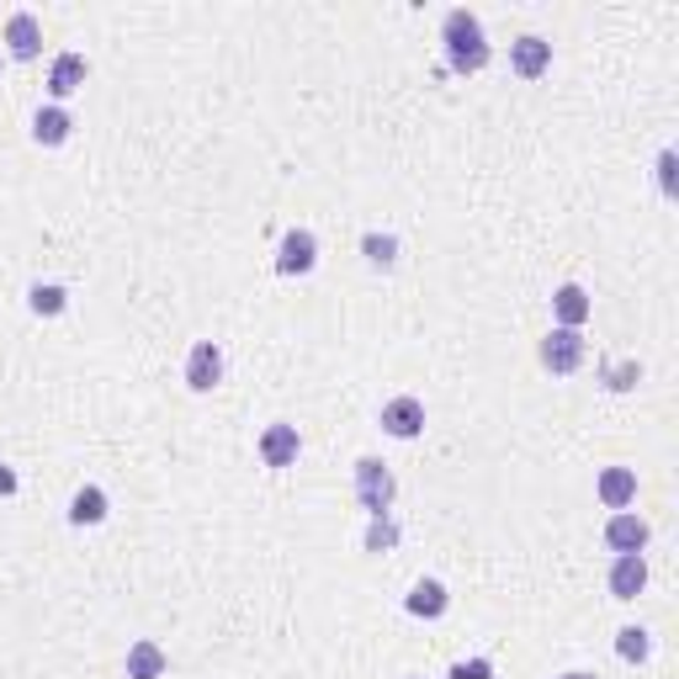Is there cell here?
Masks as SVG:
<instances>
[{
	"label": "cell",
	"mask_w": 679,
	"mask_h": 679,
	"mask_svg": "<svg viewBox=\"0 0 679 679\" xmlns=\"http://www.w3.org/2000/svg\"><path fill=\"white\" fill-rule=\"evenodd\" d=\"M440 43H446V70H457V74H478V70H488V59H494L484 22H478V11H467V6L446 11Z\"/></svg>",
	"instance_id": "6da1fadb"
},
{
	"label": "cell",
	"mask_w": 679,
	"mask_h": 679,
	"mask_svg": "<svg viewBox=\"0 0 679 679\" xmlns=\"http://www.w3.org/2000/svg\"><path fill=\"white\" fill-rule=\"evenodd\" d=\"M393 494H398V478H393L388 462H377V457L356 462V499H362L366 515H388Z\"/></svg>",
	"instance_id": "7a4b0ae2"
},
{
	"label": "cell",
	"mask_w": 679,
	"mask_h": 679,
	"mask_svg": "<svg viewBox=\"0 0 679 679\" xmlns=\"http://www.w3.org/2000/svg\"><path fill=\"white\" fill-rule=\"evenodd\" d=\"M541 366L553 372V377H568V372H579L584 356H589V340H584V330H553V335L541 340Z\"/></svg>",
	"instance_id": "3957f363"
},
{
	"label": "cell",
	"mask_w": 679,
	"mask_h": 679,
	"mask_svg": "<svg viewBox=\"0 0 679 679\" xmlns=\"http://www.w3.org/2000/svg\"><path fill=\"white\" fill-rule=\"evenodd\" d=\"M318 266V240L314 229H287L276 244V276H308Z\"/></svg>",
	"instance_id": "277c9868"
},
{
	"label": "cell",
	"mask_w": 679,
	"mask_h": 679,
	"mask_svg": "<svg viewBox=\"0 0 679 679\" xmlns=\"http://www.w3.org/2000/svg\"><path fill=\"white\" fill-rule=\"evenodd\" d=\"M377 425H383V436H393V440L425 436V404H419L414 393H398V398H388V404H383Z\"/></svg>",
	"instance_id": "5b68a950"
},
{
	"label": "cell",
	"mask_w": 679,
	"mask_h": 679,
	"mask_svg": "<svg viewBox=\"0 0 679 679\" xmlns=\"http://www.w3.org/2000/svg\"><path fill=\"white\" fill-rule=\"evenodd\" d=\"M509 70L520 74V80H541V74L553 70V43L541 32H520L509 43Z\"/></svg>",
	"instance_id": "8992f818"
},
{
	"label": "cell",
	"mask_w": 679,
	"mask_h": 679,
	"mask_svg": "<svg viewBox=\"0 0 679 679\" xmlns=\"http://www.w3.org/2000/svg\"><path fill=\"white\" fill-rule=\"evenodd\" d=\"M653 541V526L642 520V515H631V509H616L606 520V547L621 558V553H642Z\"/></svg>",
	"instance_id": "52a82bcc"
},
{
	"label": "cell",
	"mask_w": 679,
	"mask_h": 679,
	"mask_svg": "<svg viewBox=\"0 0 679 679\" xmlns=\"http://www.w3.org/2000/svg\"><path fill=\"white\" fill-rule=\"evenodd\" d=\"M223 383V351L213 340H196L192 356H186V388L192 393H213Z\"/></svg>",
	"instance_id": "ba28073f"
},
{
	"label": "cell",
	"mask_w": 679,
	"mask_h": 679,
	"mask_svg": "<svg viewBox=\"0 0 679 679\" xmlns=\"http://www.w3.org/2000/svg\"><path fill=\"white\" fill-rule=\"evenodd\" d=\"M85 74H91V64H85V53H74V49H64V53H53V64H49V97L64 107V101L85 85Z\"/></svg>",
	"instance_id": "9c48e42d"
},
{
	"label": "cell",
	"mask_w": 679,
	"mask_h": 679,
	"mask_svg": "<svg viewBox=\"0 0 679 679\" xmlns=\"http://www.w3.org/2000/svg\"><path fill=\"white\" fill-rule=\"evenodd\" d=\"M6 53L22 59V64L43 53V22H38L32 11H11V17H6Z\"/></svg>",
	"instance_id": "30bf717a"
},
{
	"label": "cell",
	"mask_w": 679,
	"mask_h": 679,
	"mask_svg": "<svg viewBox=\"0 0 679 679\" xmlns=\"http://www.w3.org/2000/svg\"><path fill=\"white\" fill-rule=\"evenodd\" d=\"M642 589H648V558L642 553H621L610 563V595L616 600H637Z\"/></svg>",
	"instance_id": "8fae6325"
},
{
	"label": "cell",
	"mask_w": 679,
	"mask_h": 679,
	"mask_svg": "<svg viewBox=\"0 0 679 679\" xmlns=\"http://www.w3.org/2000/svg\"><path fill=\"white\" fill-rule=\"evenodd\" d=\"M70 133H74L70 107H59V101H49V107H38V112H32V144L59 149L64 139H70Z\"/></svg>",
	"instance_id": "7c38bea8"
},
{
	"label": "cell",
	"mask_w": 679,
	"mask_h": 679,
	"mask_svg": "<svg viewBox=\"0 0 679 679\" xmlns=\"http://www.w3.org/2000/svg\"><path fill=\"white\" fill-rule=\"evenodd\" d=\"M297 452H303L297 425H266V430H261V462H266V467H292Z\"/></svg>",
	"instance_id": "4fadbf2b"
},
{
	"label": "cell",
	"mask_w": 679,
	"mask_h": 679,
	"mask_svg": "<svg viewBox=\"0 0 679 679\" xmlns=\"http://www.w3.org/2000/svg\"><path fill=\"white\" fill-rule=\"evenodd\" d=\"M404 610L419 616V621H440V616L452 610V595H446V584L440 579H419L409 595H404Z\"/></svg>",
	"instance_id": "5bb4252c"
},
{
	"label": "cell",
	"mask_w": 679,
	"mask_h": 679,
	"mask_svg": "<svg viewBox=\"0 0 679 679\" xmlns=\"http://www.w3.org/2000/svg\"><path fill=\"white\" fill-rule=\"evenodd\" d=\"M553 314H558V330H584V318L595 314V303H589V292L579 282H563L553 292Z\"/></svg>",
	"instance_id": "9a60e30c"
},
{
	"label": "cell",
	"mask_w": 679,
	"mask_h": 679,
	"mask_svg": "<svg viewBox=\"0 0 679 679\" xmlns=\"http://www.w3.org/2000/svg\"><path fill=\"white\" fill-rule=\"evenodd\" d=\"M595 494H600L606 509H631L637 505V473H631V467H606L600 484H595Z\"/></svg>",
	"instance_id": "2e32d148"
},
{
	"label": "cell",
	"mask_w": 679,
	"mask_h": 679,
	"mask_svg": "<svg viewBox=\"0 0 679 679\" xmlns=\"http://www.w3.org/2000/svg\"><path fill=\"white\" fill-rule=\"evenodd\" d=\"M165 648L154 642V637H139L133 648H128V679H160L165 675Z\"/></svg>",
	"instance_id": "e0dca14e"
},
{
	"label": "cell",
	"mask_w": 679,
	"mask_h": 679,
	"mask_svg": "<svg viewBox=\"0 0 679 679\" xmlns=\"http://www.w3.org/2000/svg\"><path fill=\"white\" fill-rule=\"evenodd\" d=\"M101 520H107V488H97V484L74 488V499H70V526H101Z\"/></svg>",
	"instance_id": "ac0fdd59"
},
{
	"label": "cell",
	"mask_w": 679,
	"mask_h": 679,
	"mask_svg": "<svg viewBox=\"0 0 679 679\" xmlns=\"http://www.w3.org/2000/svg\"><path fill=\"white\" fill-rule=\"evenodd\" d=\"M27 308L38 318H59L64 308H70V292L59 287V282H38V287L27 292Z\"/></svg>",
	"instance_id": "d6986e66"
},
{
	"label": "cell",
	"mask_w": 679,
	"mask_h": 679,
	"mask_svg": "<svg viewBox=\"0 0 679 679\" xmlns=\"http://www.w3.org/2000/svg\"><path fill=\"white\" fill-rule=\"evenodd\" d=\"M362 255H366V266H377V271H393L398 266V234H362Z\"/></svg>",
	"instance_id": "ffe728a7"
},
{
	"label": "cell",
	"mask_w": 679,
	"mask_h": 679,
	"mask_svg": "<svg viewBox=\"0 0 679 679\" xmlns=\"http://www.w3.org/2000/svg\"><path fill=\"white\" fill-rule=\"evenodd\" d=\"M362 547L366 553H393V547H398V520H393V515H372Z\"/></svg>",
	"instance_id": "44dd1931"
},
{
	"label": "cell",
	"mask_w": 679,
	"mask_h": 679,
	"mask_svg": "<svg viewBox=\"0 0 679 679\" xmlns=\"http://www.w3.org/2000/svg\"><path fill=\"white\" fill-rule=\"evenodd\" d=\"M616 653H621V663H648V653H653V637L642 627H621L616 631Z\"/></svg>",
	"instance_id": "7402d4cb"
},
{
	"label": "cell",
	"mask_w": 679,
	"mask_h": 679,
	"mask_svg": "<svg viewBox=\"0 0 679 679\" xmlns=\"http://www.w3.org/2000/svg\"><path fill=\"white\" fill-rule=\"evenodd\" d=\"M446 679H494V663H488V658H457V663L446 669Z\"/></svg>",
	"instance_id": "603a6c76"
},
{
	"label": "cell",
	"mask_w": 679,
	"mask_h": 679,
	"mask_svg": "<svg viewBox=\"0 0 679 679\" xmlns=\"http://www.w3.org/2000/svg\"><path fill=\"white\" fill-rule=\"evenodd\" d=\"M637 377H642V366H637V362H621V366H610V372H606V388L627 393V388H637Z\"/></svg>",
	"instance_id": "cb8c5ba5"
},
{
	"label": "cell",
	"mask_w": 679,
	"mask_h": 679,
	"mask_svg": "<svg viewBox=\"0 0 679 679\" xmlns=\"http://www.w3.org/2000/svg\"><path fill=\"white\" fill-rule=\"evenodd\" d=\"M675 165H679V154H675V149H663V154H658V192H663V196H675V192H679Z\"/></svg>",
	"instance_id": "d4e9b609"
},
{
	"label": "cell",
	"mask_w": 679,
	"mask_h": 679,
	"mask_svg": "<svg viewBox=\"0 0 679 679\" xmlns=\"http://www.w3.org/2000/svg\"><path fill=\"white\" fill-rule=\"evenodd\" d=\"M0 494H17V473H11L6 462H0Z\"/></svg>",
	"instance_id": "484cf974"
},
{
	"label": "cell",
	"mask_w": 679,
	"mask_h": 679,
	"mask_svg": "<svg viewBox=\"0 0 679 679\" xmlns=\"http://www.w3.org/2000/svg\"><path fill=\"white\" fill-rule=\"evenodd\" d=\"M558 679H600V675H589V669H568V675H558Z\"/></svg>",
	"instance_id": "4316f807"
},
{
	"label": "cell",
	"mask_w": 679,
	"mask_h": 679,
	"mask_svg": "<svg viewBox=\"0 0 679 679\" xmlns=\"http://www.w3.org/2000/svg\"><path fill=\"white\" fill-rule=\"evenodd\" d=\"M409 679H419V675H409Z\"/></svg>",
	"instance_id": "83f0119b"
},
{
	"label": "cell",
	"mask_w": 679,
	"mask_h": 679,
	"mask_svg": "<svg viewBox=\"0 0 679 679\" xmlns=\"http://www.w3.org/2000/svg\"><path fill=\"white\" fill-rule=\"evenodd\" d=\"M0 64H6V59H0Z\"/></svg>",
	"instance_id": "f1b7e54d"
}]
</instances>
